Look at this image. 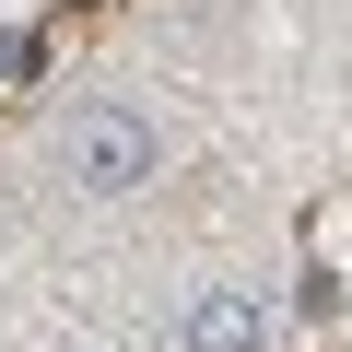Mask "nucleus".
<instances>
[{"instance_id":"1","label":"nucleus","mask_w":352,"mask_h":352,"mask_svg":"<svg viewBox=\"0 0 352 352\" xmlns=\"http://www.w3.org/2000/svg\"><path fill=\"white\" fill-rule=\"evenodd\" d=\"M59 164H71V188H94V200H129V188H153L164 129H153L141 106H82V118L59 129Z\"/></svg>"},{"instance_id":"2","label":"nucleus","mask_w":352,"mask_h":352,"mask_svg":"<svg viewBox=\"0 0 352 352\" xmlns=\"http://www.w3.org/2000/svg\"><path fill=\"white\" fill-rule=\"evenodd\" d=\"M258 340H270V305L247 282H200L176 305V352H258Z\"/></svg>"}]
</instances>
